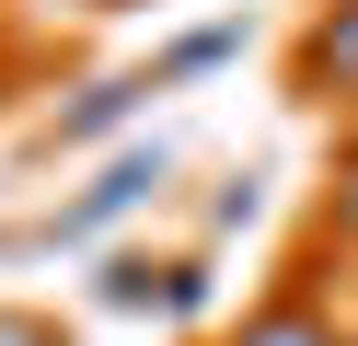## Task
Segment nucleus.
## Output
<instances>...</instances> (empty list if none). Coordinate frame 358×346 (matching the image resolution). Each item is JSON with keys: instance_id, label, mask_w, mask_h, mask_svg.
<instances>
[{"instance_id": "8", "label": "nucleus", "mask_w": 358, "mask_h": 346, "mask_svg": "<svg viewBox=\"0 0 358 346\" xmlns=\"http://www.w3.org/2000/svg\"><path fill=\"white\" fill-rule=\"evenodd\" d=\"M0 346H70V335H58L47 312H0Z\"/></svg>"}, {"instance_id": "2", "label": "nucleus", "mask_w": 358, "mask_h": 346, "mask_svg": "<svg viewBox=\"0 0 358 346\" xmlns=\"http://www.w3.org/2000/svg\"><path fill=\"white\" fill-rule=\"evenodd\" d=\"M301 92L358 104V0H324V23L301 35Z\"/></svg>"}, {"instance_id": "5", "label": "nucleus", "mask_w": 358, "mask_h": 346, "mask_svg": "<svg viewBox=\"0 0 358 346\" xmlns=\"http://www.w3.org/2000/svg\"><path fill=\"white\" fill-rule=\"evenodd\" d=\"M231 346H347V323H335V312H312V300H255Z\"/></svg>"}, {"instance_id": "6", "label": "nucleus", "mask_w": 358, "mask_h": 346, "mask_svg": "<svg viewBox=\"0 0 358 346\" xmlns=\"http://www.w3.org/2000/svg\"><path fill=\"white\" fill-rule=\"evenodd\" d=\"M231 46H243V23H196V35H173L162 58H150V81H196V69H220Z\"/></svg>"}, {"instance_id": "1", "label": "nucleus", "mask_w": 358, "mask_h": 346, "mask_svg": "<svg viewBox=\"0 0 358 346\" xmlns=\"http://www.w3.org/2000/svg\"><path fill=\"white\" fill-rule=\"evenodd\" d=\"M162 173H173V150H162V138H139V150H116V161H104V173L81 185L70 208H58V243H93L104 219H127V208H150V196H162Z\"/></svg>"}, {"instance_id": "4", "label": "nucleus", "mask_w": 358, "mask_h": 346, "mask_svg": "<svg viewBox=\"0 0 358 346\" xmlns=\"http://www.w3.org/2000/svg\"><path fill=\"white\" fill-rule=\"evenodd\" d=\"M150 92H162V81H150V69H116V81H93V92H81V104H58V138H70V150H81V138H104V127H116V115H139Z\"/></svg>"}, {"instance_id": "3", "label": "nucleus", "mask_w": 358, "mask_h": 346, "mask_svg": "<svg viewBox=\"0 0 358 346\" xmlns=\"http://www.w3.org/2000/svg\"><path fill=\"white\" fill-rule=\"evenodd\" d=\"M196 300H208V266H139V254L104 266V312H196Z\"/></svg>"}, {"instance_id": "7", "label": "nucleus", "mask_w": 358, "mask_h": 346, "mask_svg": "<svg viewBox=\"0 0 358 346\" xmlns=\"http://www.w3.org/2000/svg\"><path fill=\"white\" fill-rule=\"evenodd\" d=\"M324 219H335V243H358V150H335V196H324Z\"/></svg>"}]
</instances>
